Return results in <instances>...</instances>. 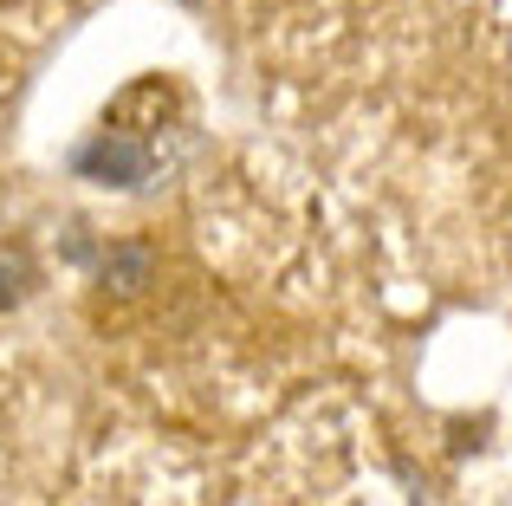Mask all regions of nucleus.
Wrapping results in <instances>:
<instances>
[{
    "label": "nucleus",
    "mask_w": 512,
    "mask_h": 506,
    "mask_svg": "<svg viewBox=\"0 0 512 506\" xmlns=\"http://www.w3.org/2000/svg\"><path fill=\"white\" fill-rule=\"evenodd\" d=\"M78 169H85V176H98V182H117V189H137V182L156 169V156H150V143L124 137V130H104L98 143H85V150H78Z\"/></svg>",
    "instance_id": "nucleus-1"
}]
</instances>
